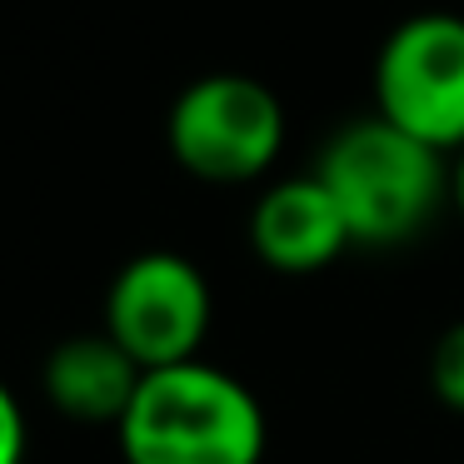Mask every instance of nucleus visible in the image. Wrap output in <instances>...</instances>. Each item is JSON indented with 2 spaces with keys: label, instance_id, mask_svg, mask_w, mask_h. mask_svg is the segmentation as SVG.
Masks as SVG:
<instances>
[{
  "label": "nucleus",
  "instance_id": "1",
  "mask_svg": "<svg viewBox=\"0 0 464 464\" xmlns=\"http://www.w3.org/2000/svg\"><path fill=\"white\" fill-rule=\"evenodd\" d=\"M314 175L340 205L350 240L364 250L420 240L450 205V155L404 135L384 115L344 121L320 145Z\"/></svg>",
  "mask_w": 464,
  "mask_h": 464
},
{
  "label": "nucleus",
  "instance_id": "2",
  "mask_svg": "<svg viewBox=\"0 0 464 464\" xmlns=\"http://www.w3.org/2000/svg\"><path fill=\"white\" fill-rule=\"evenodd\" d=\"M125 464H260L270 424L245 380L205 360L145 370L115 424Z\"/></svg>",
  "mask_w": 464,
  "mask_h": 464
},
{
  "label": "nucleus",
  "instance_id": "3",
  "mask_svg": "<svg viewBox=\"0 0 464 464\" xmlns=\"http://www.w3.org/2000/svg\"><path fill=\"white\" fill-rule=\"evenodd\" d=\"M285 105L265 81L210 71L175 95L165 145L175 165L205 185H250L285 150Z\"/></svg>",
  "mask_w": 464,
  "mask_h": 464
},
{
  "label": "nucleus",
  "instance_id": "4",
  "mask_svg": "<svg viewBox=\"0 0 464 464\" xmlns=\"http://www.w3.org/2000/svg\"><path fill=\"white\" fill-rule=\"evenodd\" d=\"M374 115L430 150H464V15H404L374 55Z\"/></svg>",
  "mask_w": 464,
  "mask_h": 464
},
{
  "label": "nucleus",
  "instance_id": "5",
  "mask_svg": "<svg viewBox=\"0 0 464 464\" xmlns=\"http://www.w3.org/2000/svg\"><path fill=\"white\" fill-rule=\"evenodd\" d=\"M210 320V280L200 265L175 250H145L125 260L105 290V334L140 370H170V364L200 360Z\"/></svg>",
  "mask_w": 464,
  "mask_h": 464
},
{
  "label": "nucleus",
  "instance_id": "6",
  "mask_svg": "<svg viewBox=\"0 0 464 464\" xmlns=\"http://www.w3.org/2000/svg\"><path fill=\"white\" fill-rule=\"evenodd\" d=\"M350 245V225L314 170L265 185L250 210V250L275 275H320Z\"/></svg>",
  "mask_w": 464,
  "mask_h": 464
},
{
  "label": "nucleus",
  "instance_id": "7",
  "mask_svg": "<svg viewBox=\"0 0 464 464\" xmlns=\"http://www.w3.org/2000/svg\"><path fill=\"white\" fill-rule=\"evenodd\" d=\"M145 370L105 330L71 334L45 360V400L75 424H121Z\"/></svg>",
  "mask_w": 464,
  "mask_h": 464
},
{
  "label": "nucleus",
  "instance_id": "8",
  "mask_svg": "<svg viewBox=\"0 0 464 464\" xmlns=\"http://www.w3.org/2000/svg\"><path fill=\"white\" fill-rule=\"evenodd\" d=\"M430 390L444 410L464 414V320H454L450 330L434 340L430 350Z\"/></svg>",
  "mask_w": 464,
  "mask_h": 464
},
{
  "label": "nucleus",
  "instance_id": "9",
  "mask_svg": "<svg viewBox=\"0 0 464 464\" xmlns=\"http://www.w3.org/2000/svg\"><path fill=\"white\" fill-rule=\"evenodd\" d=\"M25 444H31V430H25L21 400L0 380V464H25Z\"/></svg>",
  "mask_w": 464,
  "mask_h": 464
},
{
  "label": "nucleus",
  "instance_id": "10",
  "mask_svg": "<svg viewBox=\"0 0 464 464\" xmlns=\"http://www.w3.org/2000/svg\"><path fill=\"white\" fill-rule=\"evenodd\" d=\"M450 210L464 220V150L450 155Z\"/></svg>",
  "mask_w": 464,
  "mask_h": 464
}]
</instances>
